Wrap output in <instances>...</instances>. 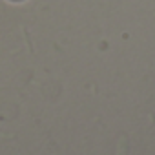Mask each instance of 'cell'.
Wrapping results in <instances>:
<instances>
[{"label":"cell","mask_w":155,"mask_h":155,"mask_svg":"<svg viewBox=\"0 0 155 155\" xmlns=\"http://www.w3.org/2000/svg\"><path fill=\"white\" fill-rule=\"evenodd\" d=\"M11 2H24V0H11Z\"/></svg>","instance_id":"obj_1"}]
</instances>
